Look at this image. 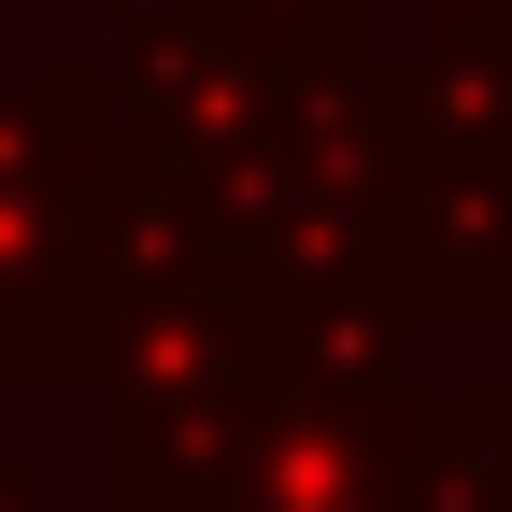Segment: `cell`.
I'll return each mask as SVG.
<instances>
[{
  "label": "cell",
  "instance_id": "1",
  "mask_svg": "<svg viewBox=\"0 0 512 512\" xmlns=\"http://www.w3.org/2000/svg\"><path fill=\"white\" fill-rule=\"evenodd\" d=\"M413 470H427V399L413 384H285L256 456L185 512H413Z\"/></svg>",
  "mask_w": 512,
  "mask_h": 512
},
{
  "label": "cell",
  "instance_id": "2",
  "mask_svg": "<svg viewBox=\"0 0 512 512\" xmlns=\"http://www.w3.org/2000/svg\"><path fill=\"white\" fill-rule=\"evenodd\" d=\"M228 15H256V29H342V15H370V0H228Z\"/></svg>",
  "mask_w": 512,
  "mask_h": 512
},
{
  "label": "cell",
  "instance_id": "3",
  "mask_svg": "<svg viewBox=\"0 0 512 512\" xmlns=\"http://www.w3.org/2000/svg\"><path fill=\"white\" fill-rule=\"evenodd\" d=\"M0 512H57V484H43L29 456H0Z\"/></svg>",
  "mask_w": 512,
  "mask_h": 512
}]
</instances>
